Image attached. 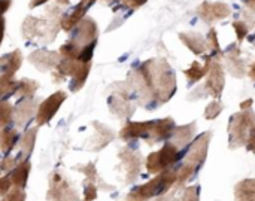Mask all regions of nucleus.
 Here are the masks:
<instances>
[{"instance_id": "obj_18", "label": "nucleus", "mask_w": 255, "mask_h": 201, "mask_svg": "<svg viewBox=\"0 0 255 201\" xmlns=\"http://www.w3.org/2000/svg\"><path fill=\"white\" fill-rule=\"evenodd\" d=\"M28 173H30V164L27 161H21L19 164H16L15 169L9 175L12 187L24 190L25 184H27V179H28Z\"/></svg>"}, {"instance_id": "obj_19", "label": "nucleus", "mask_w": 255, "mask_h": 201, "mask_svg": "<svg viewBox=\"0 0 255 201\" xmlns=\"http://www.w3.org/2000/svg\"><path fill=\"white\" fill-rule=\"evenodd\" d=\"M30 58H31V63L37 66L40 70H46V69H51L58 61V54L51 52V51H40V52L33 54Z\"/></svg>"}, {"instance_id": "obj_22", "label": "nucleus", "mask_w": 255, "mask_h": 201, "mask_svg": "<svg viewBox=\"0 0 255 201\" xmlns=\"http://www.w3.org/2000/svg\"><path fill=\"white\" fill-rule=\"evenodd\" d=\"M34 140H36V130H34V128L28 130V131L22 136V140H21V154H24L22 157H24L25 160H27L28 155L33 152Z\"/></svg>"}, {"instance_id": "obj_37", "label": "nucleus", "mask_w": 255, "mask_h": 201, "mask_svg": "<svg viewBox=\"0 0 255 201\" xmlns=\"http://www.w3.org/2000/svg\"><path fill=\"white\" fill-rule=\"evenodd\" d=\"M247 149H248L250 152H253L255 155V127L251 130L250 137H248V140H247Z\"/></svg>"}, {"instance_id": "obj_10", "label": "nucleus", "mask_w": 255, "mask_h": 201, "mask_svg": "<svg viewBox=\"0 0 255 201\" xmlns=\"http://www.w3.org/2000/svg\"><path fill=\"white\" fill-rule=\"evenodd\" d=\"M173 130H175V121L172 118H164V119L152 121V127L149 130L146 142L149 145H154V143L167 140L169 137H172Z\"/></svg>"}, {"instance_id": "obj_23", "label": "nucleus", "mask_w": 255, "mask_h": 201, "mask_svg": "<svg viewBox=\"0 0 255 201\" xmlns=\"http://www.w3.org/2000/svg\"><path fill=\"white\" fill-rule=\"evenodd\" d=\"M85 9H87V4H84V3H81L76 9H75V12L72 13V15H69V16H66L64 19H63V22H61V27L64 28V30H70L72 27H75L76 25V22L84 16V13H85Z\"/></svg>"}, {"instance_id": "obj_38", "label": "nucleus", "mask_w": 255, "mask_h": 201, "mask_svg": "<svg viewBox=\"0 0 255 201\" xmlns=\"http://www.w3.org/2000/svg\"><path fill=\"white\" fill-rule=\"evenodd\" d=\"M146 0H124V4L131 7V9H136V7H140L142 4H145Z\"/></svg>"}, {"instance_id": "obj_33", "label": "nucleus", "mask_w": 255, "mask_h": 201, "mask_svg": "<svg viewBox=\"0 0 255 201\" xmlns=\"http://www.w3.org/2000/svg\"><path fill=\"white\" fill-rule=\"evenodd\" d=\"M233 28L236 31V36H238V42H244V39L247 37L248 34V25L242 21H235L233 22Z\"/></svg>"}, {"instance_id": "obj_32", "label": "nucleus", "mask_w": 255, "mask_h": 201, "mask_svg": "<svg viewBox=\"0 0 255 201\" xmlns=\"http://www.w3.org/2000/svg\"><path fill=\"white\" fill-rule=\"evenodd\" d=\"M0 201H25V193L21 188H12Z\"/></svg>"}, {"instance_id": "obj_28", "label": "nucleus", "mask_w": 255, "mask_h": 201, "mask_svg": "<svg viewBox=\"0 0 255 201\" xmlns=\"http://www.w3.org/2000/svg\"><path fill=\"white\" fill-rule=\"evenodd\" d=\"M194 175H196V172H194L191 167H188V166H185V164H184V166L178 170L176 185H178V187H184V185H185V182H188Z\"/></svg>"}, {"instance_id": "obj_13", "label": "nucleus", "mask_w": 255, "mask_h": 201, "mask_svg": "<svg viewBox=\"0 0 255 201\" xmlns=\"http://www.w3.org/2000/svg\"><path fill=\"white\" fill-rule=\"evenodd\" d=\"M197 131V124L196 122H190L187 125H181V127H175L172 139H173V145L179 149L184 148L185 145H188L193 139L194 134Z\"/></svg>"}, {"instance_id": "obj_3", "label": "nucleus", "mask_w": 255, "mask_h": 201, "mask_svg": "<svg viewBox=\"0 0 255 201\" xmlns=\"http://www.w3.org/2000/svg\"><path fill=\"white\" fill-rule=\"evenodd\" d=\"M255 127V113L253 109L241 110L230 116L229 121V146L239 149L247 145L251 130Z\"/></svg>"}, {"instance_id": "obj_41", "label": "nucleus", "mask_w": 255, "mask_h": 201, "mask_svg": "<svg viewBox=\"0 0 255 201\" xmlns=\"http://www.w3.org/2000/svg\"><path fill=\"white\" fill-rule=\"evenodd\" d=\"M3 31H4V21L0 16V43H1V39H3Z\"/></svg>"}, {"instance_id": "obj_25", "label": "nucleus", "mask_w": 255, "mask_h": 201, "mask_svg": "<svg viewBox=\"0 0 255 201\" xmlns=\"http://www.w3.org/2000/svg\"><path fill=\"white\" fill-rule=\"evenodd\" d=\"M18 90H19V91H18L19 96H22V97H25V99H30V97L34 94V91L37 90V82L24 79V81H21V82L18 84Z\"/></svg>"}, {"instance_id": "obj_35", "label": "nucleus", "mask_w": 255, "mask_h": 201, "mask_svg": "<svg viewBox=\"0 0 255 201\" xmlns=\"http://www.w3.org/2000/svg\"><path fill=\"white\" fill-rule=\"evenodd\" d=\"M12 188H13V187H12V182H10L9 175H7V176L0 178V196H1V197H3V196H6Z\"/></svg>"}, {"instance_id": "obj_44", "label": "nucleus", "mask_w": 255, "mask_h": 201, "mask_svg": "<svg viewBox=\"0 0 255 201\" xmlns=\"http://www.w3.org/2000/svg\"><path fill=\"white\" fill-rule=\"evenodd\" d=\"M46 0H33L31 3H30V6L31 7H34V6H39V4H42V3H45Z\"/></svg>"}, {"instance_id": "obj_4", "label": "nucleus", "mask_w": 255, "mask_h": 201, "mask_svg": "<svg viewBox=\"0 0 255 201\" xmlns=\"http://www.w3.org/2000/svg\"><path fill=\"white\" fill-rule=\"evenodd\" d=\"M181 157L182 155L179 149L173 143H164L160 151L149 154V157L146 158V169L149 173L158 175L167 169H172V166L176 164Z\"/></svg>"}, {"instance_id": "obj_5", "label": "nucleus", "mask_w": 255, "mask_h": 201, "mask_svg": "<svg viewBox=\"0 0 255 201\" xmlns=\"http://www.w3.org/2000/svg\"><path fill=\"white\" fill-rule=\"evenodd\" d=\"M212 133H203L197 139L193 140L188 152L185 154V166L191 167L196 173L200 170V167L205 164L206 157H208V149H209V142H211Z\"/></svg>"}, {"instance_id": "obj_43", "label": "nucleus", "mask_w": 255, "mask_h": 201, "mask_svg": "<svg viewBox=\"0 0 255 201\" xmlns=\"http://www.w3.org/2000/svg\"><path fill=\"white\" fill-rule=\"evenodd\" d=\"M250 78H251V79L255 82V61H254V64L251 66V69H250Z\"/></svg>"}, {"instance_id": "obj_42", "label": "nucleus", "mask_w": 255, "mask_h": 201, "mask_svg": "<svg viewBox=\"0 0 255 201\" xmlns=\"http://www.w3.org/2000/svg\"><path fill=\"white\" fill-rule=\"evenodd\" d=\"M244 1H245V4H247L250 9L255 10V0H244Z\"/></svg>"}, {"instance_id": "obj_20", "label": "nucleus", "mask_w": 255, "mask_h": 201, "mask_svg": "<svg viewBox=\"0 0 255 201\" xmlns=\"http://www.w3.org/2000/svg\"><path fill=\"white\" fill-rule=\"evenodd\" d=\"M16 142H18V133L15 130L4 128L0 131V151L4 155H7L13 149Z\"/></svg>"}, {"instance_id": "obj_8", "label": "nucleus", "mask_w": 255, "mask_h": 201, "mask_svg": "<svg viewBox=\"0 0 255 201\" xmlns=\"http://www.w3.org/2000/svg\"><path fill=\"white\" fill-rule=\"evenodd\" d=\"M48 200L49 201H78V194L73 188L69 187V184L60 176L52 175L51 178V187L48 191Z\"/></svg>"}, {"instance_id": "obj_14", "label": "nucleus", "mask_w": 255, "mask_h": 201, "mask_svg": "<svg viewBox=\"0 0 255 201\" xmlns=\"http://www.w3.org/2000/svg\"><path fill=\"white\" fill-rule=\"evenodd\" d=\"M21 52L19 51H13L10 54H6L0 58V72L3 78H10L13 76V73L19 69L21 66Z\"/></svg>"}, {"instance_id": "obj_31", "label": "nucleus", "mask_w": 255, "mask_h": 201, "mask_svg": "<svg viewBox=\"0 0 255 201\" xmlns=\"http://www.w3.org/2000/svg\"><path fill=\"white\" fill-rule=\"evenodd\" d=\"M181 201H200V187L199 185L188 187Z\"/></svg>"}, {"instance_id": "obj_27", "label": "nucleus", "mask_w": 255, "mask_h": 201, "mask_svg": "<svg viewBox=\"0 0 255 201\" xmlns=\"http://www.w3.org/2000/svg\"><path fill=\"white\" fill-rule=\"evenodd\" d=\"M223 112V103L218 101V100H214L211 101L208 106H206V110H205V118L212 121L215 118H218V115Z\"/></svg>"}, {"instance_id": "obj_1", "label": "nucleus", "mask_w": 255, "mask_h": 201, "mask_svg": "<svg viewBox=\"0 0 255 201\" xmlns=\"http://www.w3.org/2000/svg\"><path fill=\"white\" fill-rule=\"evenodd\" d=\"M133 88L140 97L149 100L148 104H163L176 91V76L164 60H149L131 75Z\"/></svg>"}, {"instance_id": "obj_21", "label": "nucleus", "mask_w": 255, "mask_h": 201, "mask_svg": "<svg viewBox=\"0 0 255 201\" xmlns=\"http://www.w3.org/2000/svg\"><path fill=\"white\" fill-rule=\"evenodd\" d=\"M206 72H208V67H206V64L205 66H202L199 61H194L185 72H184V75L187 76V79H188V84L190 85H193V84H196V82H199L205 75H206Z\"/></svg>"}, {"instance_id": "obj_2", "label": "nucleus", "mask_w": 255, "mask_h": 201, "mask_svg": "<svg viewBox=\"0 0 255 201\" xmlns=\"http://www.w3.org/2000/svg\"><path fill=\"white\" fill-rule=\"evenodd\" d=\"M176 179H178V170L167 169V170L158 173L149 182L134 188L128 194L127 201H148L154 197H161L176 184Z\"/></svg>"}, {"instance_id": "obj_34", "label": "nucleus", "mask_w": 255, "mask_h": 201, "mask_svg": "<svg viewBox=\"0 0 255 201\" xmlns=\"http://www.w3.org/2000/svg\"><path fill=\"white\" fill-rule=\"evenodd\" d=\"M16 166V160L15 158H10V157H4L1 161H0V173L1 172H12Z\"/></svg>"}, {"instance_id": "obj_15", "label": "nucleus", "mask_w": 255, "mask_h": 201, "mask_svg": "<svg viewBox=\"0 0 255 201\" xmlns=\"http://www.w3.org/2000/svg\"><path fill=\"white\" fill-rule=\"evenodd\" d=\"M241 51L238 46H232V49L227 52V69L235 78H244L245 76V61L239 57Z\"/></svg>"}, {"instance_id": "obj_29", "label": "nucleus", "mask_w": 255, "mask_h": 201, "mask_svg": "<svg viewBox=\"0 0 255 201\" xmlns=\"http://www.w3.org/2000/svg\"><path fill=\"white\" fill-rule=\"evenodd\" d=\"M13 115V107L9 103H0V127H4L10 122Z\"/></svg>"}, {"instance_id": "obj_40", "label": "nucleus", "mask_w": 255, "mask_h": 201, "mask_svg": "<svg viewBox=\"0 0 255 201\" xmlns=\"http://www.w3.org/2000/svg\"><path fill=\"white\" fill-rule=\"evenodd\" d=\"M10 4V0H0V13H3Z\"/></svg>"}, {"instance_id": "obj_16", "label": "nucleus", "mask_w": 255, "mask_h": 201, "mask_svg": "<svg viewBox=\"0 0 255 201\" xmlns=\"http://www.w3.org/2000/svg\"><path fill=\"white\" fill-rule=\"evenodd\" d=\"M179 39L182 40V43L196 55H202L206 52L208 46H206V40L197 34V33H181Z\"/></svg>"}, {"instance_id": "obj_46", "label": "nucleus", "mask_w": 255, "mask_h": 201, "mask_svg": "<svg viewBox=\"0 0 255 201\" xmlns=\"http://www.w3.org/2000/svg\"><path fill=\"white\" fill-rule=\"evenodd\" d=\"M85 1H94V0H85Z\"/></svg>"}, {"instance_id": "obj_6", "label": "nucleus", "mask_w": 255, "mask_h": 201, "mask_svg": "<svg viewBox=\"0 0 255 201\" xmlns=\"http://www.w3.org/2000/svg\"><path fill=\"white\" fill-rule=\"evenodd\" d=\"M206 67H208V79H206V91L209 96L214 99L221 97L224 84H226V76H224V69L220 61L214 60L212 57L206 58Z\"/></svg>"}, {"instance_id": "obj_39", "label": "nucleus", "mask_w": 255, "mask_h": 201, "mask_svg": "<svg viewBox=\"0 0 255 201\" xmlns=\"http://www.w3.org/2000/svg\"><path fill=\"white\" fill-rule=\"evenodd\" d=\"M253 103H254V100H253V99H248L247 101H244V103L241 104V109H242V110H247V109H251V106H253Z\"/></svg>"}, {"instance_id": "obj_45", "label": "nucleus", "mask_w": 255, "mask_h": 201, "mask_svg": "<svg viewBox=\"0 0 255 201\" xmlns=\"http://www.w3.org/2000/svg\"><path fill=\"white\" fill-rule=\"evenodd\" d=\"M155 201H178L176 199H173V197H158Z\"/></svg>"}, {"instance_id": "obj_36", "label": "nucleus", "mask_w": 255, "mask_h": 201, "mask_svg": "<svg viewBox=\"0 0 255 201\" xmlns=\"http://www.w3.org/2000/svg\"><path fill=\"white\" fill-rule=\"evenodd\" d=\"M84 194H85V201L94 200V199L97 197V187H96L94 184H88V185L85 187Z\"/></svg>"}, {"instance_id": "obj_12", "label": "nucleus", "mask_w": 255, "mask_h": 201, "mask_svg": "<svg viewBox=\"0 0 255 201\" xmlns=\"http://www.w3.org/2000/svg\"><path fill=\"white\" fill-rule=\"evenodd\" d=\"M152 127V121L148 122H128L120 133V137L123 140H131V139H145L149 134V130Z\"/></svg>"}, {"instance_id": "obj_11", "label": "nucleus", "mask_w": 255, "mask_h": 201, "mask_svg": "<svg viewBox=\"0 0 255 201\" xmlns=\"http://www.w3.org/2000/svg\"><path fill=\"white\" fill-rule=\"evenodd\" d=\"M120 157L123 160V166H124V170H126L127 181L128 182L134 181V178L139 175V169H140V164H142L140 155L137 152L130 151V149H124L120 154Z\"/></svg>"}, {"instance_id": "obj_24", "label": "nucleus", "mask_w": 255, "mask_h": 201, "mask_svg": "<svg viewBox=\"0 0 255 201\" xmlns=\"http://www.w3.org/2000/svg\"><path fill=\"white\" fill-rule=\"evenodd\" d=\"M34 112V103L31 100H25L24 104H21L18 109H16V119L18 122L21 124L22 122V118L24 121H27V118H30Z\"/></svg>"}, {"instance_id": "obj_17", "label": "nucleus", "mask_w": 255, "mask_h": 201, "mask_svg": "<svg viewBox=\"0 0 255 201\" xmlns=\"http://www.w3.org/2000/svg\"><path fill=\"white\" fill-rule=\"evenodd\" d=\"M235 200L255 201V178L244 179L235 187Z\"/></svg>"}, {"instance_id": "obj_26", "label": "nucleus", "mask_w": 255, "mask_h": 201, "mask_svg": "<svg viewBox=\"0 0 255 201\" xmlns=\"http://www.w3.org/2000/svg\"><path fill=\"white\" fill-rule=\"evenodd\" d=\"M206 46L209 51H212V54H220L221 49H220V42H218V36H217V30L212 27L206 36Z\"/></svg>"}, {"instance_id": "obj_9", "label": "nucleus", "mask_w": 255, "mask_h": 201, "mask_svg": "<svg viewBox=\"0 0 255 201\" xmlns=\"http://www.w3.org/2000/svg\"><path fill=\"white\" fill-rule=\"evenodd\" d=\"M66 100V94L63 91H58L55 94H52L49 99H46L40 106H39V110H37V115H36V119H37V124L42 125L48 121H51V118L57 113L58 107L61 106V103Z\"/></svg>"}, {"instance_id": "obj_30", "label": "nucleus", "mask_w": 255, "mask_h": 201, "mask_svg": "<svg viewBox=\"0 0 255 201\" xmlns=\"http://www.w3.org/2000/svg\"><path fill=\"white\" fill-rule=\"evenodd\" d=\"M18 88V85L10 81V78H0V96H9L12 94L15 90Z\"/></svg>"}, {"instance_id": "obj_7", "label": "nucleus", "mask_w": 255, "mask_h": 201, "mask_svg": "<svg viewBox=\"0 0 255 201\" xmlns=\"http://www.w3.org/2000/svg\"><path fill=\"white\" fill-rule=\"evenodd\" d=\"M230 13H232V9L224 1H203L197 7V15L206 24H214L217 21H221L227 18Z\"/></svg>"}]
</instances>
